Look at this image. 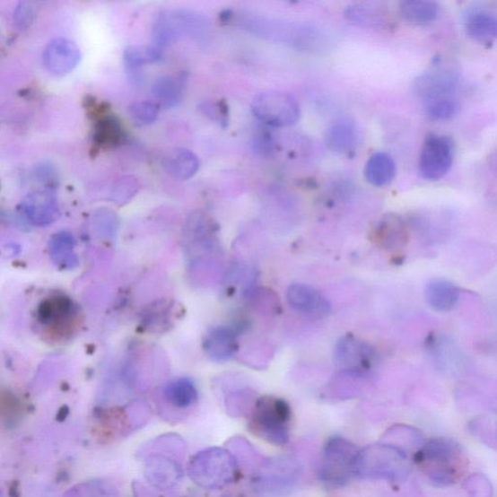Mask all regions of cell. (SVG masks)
<instances>
[{"label": "cell", "instance_id": "cell-16", "mask_svg": "<svg viewBox=\"0 0 497 497\" xmlns=\"http://www.w3.org/2000/svg\"><path fill=\"white\" fill-rule=\"evenodd\" d=\"M23 217L35 226H46L58 216V205L54 188L35 189L21 205Z\"/></svg>", "mask_w": 497, "mask_h": 497}, {"label": "cell", "instance_id": "cell-28", "mask_svg": "<svg viewBox=\"0 0 497 497\" xmlns=\"http://www.w3.org/2000/svg\"><path fill=\"white\" fill-rule=\"evenodd\" d=\"M466 31L473 39L493 41L497 39V15L489 12H475L466 18Z\"/></svg>", "mask_w": 497, "mask_h": 497}, {"label": "cell", "instance_id": "cell-6", "mask_svg": "<svg viewBox=\"0 0 497 497\" xmlns=\"http://www.w3.org/2000/svg\"><path fill=\"white\" fill-rule=\"evenodd\" d=\"M292 409L285 399L274 396L258 397L248 422V430L275 446L290 440Z\"/></svg>", "mask_w": 497, "mask_h": 497}, {"label": "cell", "instance_id": "cell-32", "mask_svg": "<svg viewBox=\"0 0 497 497\" xmlns=\"http://www.w3.org/2000/svg\"><path fill=\"white\" fill-rule=\"evenodd\" d=\"M65 497H119V491L108 480L92 479L77 484Z\"/></svg>", "mask_w": 497, "mask_h": 497}, {"label": "cell", "instance_id": "cell-37", "mask_svg": "<svg viewBox=\"0 0 497 497\" xmlns=\"http://www.w3.org/2000/svg\"><path fill=\"white\" fill-rule=\"evenodd\" d=\"M467 497H493V489L491 481L483 475H472L464 482Z\"/></svg>", "mask_w": 497, "mask_h": 497}, {"label": "cell", "instance_id": "cell-12", "mask_svg": "<svg viewBox=\"0 0 497 497\" xmlns=\"http://www.w3.org/2000/svg\"><path fill=\"white\" fill-rule=\"evenodd\" d=\"M455 146L451 138L441 135H430L423 145L419 170L424 179L437 181L451 170Z\"/></svg>", "mask_w": 497, "mask_h": 497}, {"label": "cell", "instance_id": "cell-33", "mask_svg": "<svg viewBox=\"0 0 497 497\" xmlns=\"http://www.w3.org/2000/svg\"><path fill=\"white\" fill-rule=\"evenodd\" d=\"M230 452L238 460L239 466L251 470L252 473L263 463L264 458L255 451L254 447L250 442L244 440L242 437H235L231 440L229 445Z\"/></svg>", "mask_w": 497, "mask_h": 497}, {"label": "cell", "instance_id": "cell-41", "mask_svg": "<svg viewBox=\"0 0 497 497\" xmlns=\"http://www.w3.org/2000/svg\"><path fill=\"white\" fill-rule=\"evenodd\" d=\"M33 180L45 188H53L57 181V174L53 165L41 163L32 172Z\"/></svg>", "mask_w": 497, "mask_h": 497}, {"label": "cell", "instance_id": "cell-20", "mask_svg": "<svg viewBox=\"0 0 497 497\" xmlns=\"http://www.w3.org/2000/svg\"><path fill=\"white\" fill-rule=\"evenodd\" d=\"M424 297L433 310L449 312L453 310L458 304L460 292L454 283L436 279L431 281L425 287Z\"/></svg>", "mask_w": 497, "mask_h": 497}, {"label": "cell", "instance_id": "cell-17", "mask_svg": "<svg viewBox=\"0 0 497 497\" xmlns=\"http://www.w3.org/2000/svg\"><path fill=\"white\" fill-rule=\"evenodd\" d=\"M287 301L292 309L318 318L327 316L331 303L325 295L305 283H292L287 291Z\"/></svg>", "mask_w": 497, "mask_h": 497}, {"label": "cell", "instance_id": "cell-19", "mask_svg": "<svg viewBox=\"0 0 497 497\" xmlns=\"http://www.w3.org/2000/svg\"><path fill=\"white\" fill-rule=\"evenodd\" d=\"M162 168L173 179L187 180L195 176L200 167L196 153L185 148L170 151L162 159Z\"/></svg>", "mask_w": 497, "mask_h": 497}, {"label": "cell", "instance_id": "cell-42", "mask_svg": "<svg viewBox=\"0 0 497 497\" xmlns=\"http://www.w3.org/2000/svg\"><path fill=\"white\" fill-rule=\"evenodd\" d=\"M205 109L207 111V114L220 122L221 124L226 123L227 119V109L224 108L222 104H216L214 106H206Z\"/></svg>", "mask_w": 497, "mask_h": 497}, {"label": "cell", "instance_id": "cell-9", "mask_svg": "<svg viewBox=\"0 0 497 497\" xmlns=\"http://www.w3.org/2000/svg\"><path fill=\"white\" fill-rule=\"evenodd\" d=\"M210 31L207 19L188 10L161 12L153 22V45L163 50L182 37L204 39Z\"/></svg>", "mask_w": 497, "mask_h": 497}, {"label": "cell", "instance_id": "cell-27", "mask_svg": "<svg viewBox=\"0 0 497 497\" xmlns=\"http://www.w3.org/2000/svg\"><path fill=\"white\" fill-rule=\"evenodd\" d=\"M440 10V5L431 0H406L399 6L402 19L414 25H428L436 20Z\"/></svg>", "mask_w": 497, "mask_h": 497}, {"label": "cell", "instance_id": "cell-31", "mask_svg": "<svg viewBox=\"0 0 497 497\" xmlns=\"http://www.w3.org/2000/svg\"><path fill=\"white\" fill-rule=\"evenodd\" d=\"M152 92L165 108H174L183 99L184 82L179 77L162 76L153 83Z\"/></svg>", "mask_w": 497, "mask_h": 497}, {"label": "cell", "instance_id": "cell-4", "mask_svg": "<svg viewBox=\"0 0 497 497\" xmlns=\"http://www.w3.org/2000/svg\"><path fill=\"white\" fill-rule=\"evenodd\" d=\"M81 315L73 299L65 293L54 292L39 301L35 321L47 338L57 342L74 336L82 321Z\"/></svg>", "mask_w": 497, "mask_h": 497}, {"label": "cell", "instance_id": "cell-38", "mask_svg": "<svg viewBox=\"0 0 497 497\" xmlns=\"http://www.w3.org/2000/svg\"><path fill=\"white\" fill-rule=\"evenodd\" d=\"M138 191V181L133 176L118 179L111 188V199L115 203H126Z\"/></svg>", "mask_w": 497, "mask_h": 497}, {"label": "cell", "instance_id": "cell-39", "mask_svg": "<svg viewBox=\"0 0 497 497\" xmlns=\"http://www.w3.org/2000/svg\"><path fill=\"white\" fill-rule=\"evenodd\" d=\"M37 12V4L31 2L20 3L14 11V22L16 27L19 30L28 29L33 22Z\"/></svg>", "mask_w": 497, "mask_h": 497}, {"label": "cell", "instance_id": "cell-14", "mask_svg": "<svg viewBox=\"0 0 497 497\" xmlns=\"http://www.w3.org/2000/svg\"><path fill=\"white\" fill-rule=\"evenodd\" d=\"M458 84V76L451 68L435 66L429 73L417 78L415 92L428 103L436 100L453 98Z\"/></svg>", "mask_w": 497, "mask_h": 497}, {"label": "cell", "instance_id": "cell-15", "mask_svg": "<svg viewBox=\"0 0 497 497\" xmlns=\"http://www.w3.org/2000/svg\"><path fill=\"white\" fill-rule=\"evenodd\" d=\"M43 65L50 74L64 76L79 65L81 52L73 40L58 38L46 45L42 55Z\"/></svg>", "mask_w": 497, "mask_h": 497}, {"label": "cell", "instance_id": "cell-36", "mask_svg": "<svg viewBox=\"0 0 497 497\" xmlns=\"http://www.w3.org/2000/svg\"><path fill=\"white\" fill-rule=\"evenodd\" d=\"M160 113L159 105L151 101H136L129 105L128 115L140 125L155 123Z\"/></svg>", "mask_w": 497, "mask_h": 497}, {"label": "cell", "instance_id": "cell-7", "mask_svg": "<svg viewBox=\"0 0 497 497\" xmlns=\"http://www.w3.org/2000/svg\"><path fill=\"white\" fill-rule=\"evenodd\" d=\"M300 461L290 456L266 458L252 473L253 490L265 496H282L290 493L301 479Z\"/></svg>", "mask_w": 497, "mask_h": 497}, {"label": "cell", "instance_id": "cell-22", "mask_svg": "<svg viewBox=\"0 0 497 497\" xmlns=\"http://www.w3.org/2000/svg\"><path fill=\"white\" fill-rule=\"evenodd\" d=\"M163 398L175 409L193 407L198 400V390L191 378L174 379L163 388Z\"/></svg>", "mask_w": 497, "mask_h": 497}, {"label": "cell", "instance_id": "cell-25", "mask_svg": "<svg viewBox=\"0 0 497 497\" xmlns=\"http://www.w3.org/2000/svg\"><path fill=\"white\" fill-rule=\"evenodd\" d=\"M75 240L68 231L57 232L49 242V253L58 268L71 269L78 266V257L74 252Z\"/></svg>", "mask_w": 497, "mask_h": 497}, {"label": "cell", "instance_id": "cell-18", "mask_svg": "<svg viewBox=\"0 0 497 497\" xmlns=\"http://www.w3.org/2000/svg\"><path fill=\"white\" fill-rule=\"evenodd\" d=\"M238 334L230 327H216L208 331L204 339V350L214 362H227L238 353Z\"/></svg>", "mask_w": 497, "mask_h": 497}, {"label": "cell", "instance_id": "cell-11", "mask_svg": "<svg viewBox=\"0 0 497 497\" xmlns=\"http://www.w3.org/2000/svg\"><path fill=\"white\" fill-rule=\"evenodd\" d=\"M251 109L257 119L270 127H287L301 117L300 105L290 94L266 91L252 100Z\"/></svg>", "mask_w": 497, "mask_h": 497}, {"label": "cell", "instance_id": "cell-5", "mask_svg": "<svg viewBox=\"0 0 497 497\" xmlns=\"http://www.w3.org/2000/svg\"><path fill=\"white\" fill-rule=\"evenodd\" d=\"M239 466L229 449L212 447L203 449L189 460L187 475L200 488L220 490L235 480Z\"/></svg>", "mask_w": 497, "mask_h": 497}, {"label": "cell", "instance_id": "cell-29", "mask_svg": "<svg viewBox=\"0 0 497 497\" xmlns=\"http://www.w3.org/2000/svg\"><path fill=\"white\" fill-rule=\"evenodd\" d=\"M163 50L152 44L150 46H132L124 51V63L126 70L135 78L142 66L161 60Z\"/></svg>", "mask_w": 497, "mask_h": 497}, {"label": "cell", "instance_id": "cell-23", "mask_svg": "<svg viewBox=\"0 0 497 497\" xmlns=\"http://www.w3.org/2000/svg\"><path fill=\"white\" fill-rule=\"evenodd\" d=\"M325 141L329 150L338 153H348L357 146L358 130L353 122L340 120L327 129Z\"/></svg>", "mask_w": 497, "mask_h": 497}, {"label": "cell", "instance_id": "cell-30", "mask_svg": "<svg viewBox=\"0 0 497 497\" xmlns=\"http://www.w3.org/2000/svg\"><path fill=\"white\" fill-rule=\"evenodd\" d=\"M346 19L353 25L364 29L380 30L386 25V16L380 8L369 4H353L344 11Z\"/></svg>", "mask_w": 497, "mask_h": 497}, {"label": "cell", "instance_id": "cell-1", "mask_svg": "<svg viewBox=\"0 0 497 497\" xmlns=\"http://www.w3.org/2000/svg\"><path fill=\"white\" fill-rule=\"evenodd\" d=\"M222 18L224 22H233L234 25L257 38L287 45L301 52L317 53L327 48V35L310 23L274 19L247 11L238 13L227 11Z\"/></svg>", "mask_w": 497, "mask_h": 497}, {"label": "cell", "instance_id": "cell-34", "mask_svg": "<svg viewBox=\"0 0 497 497\" xmlns=\"http://www.w3.org/2000/svg\"><path fill=\"white\" fill-rule=\"evenodd\" d=\"M257 398L252 390H238L227 397L226 407L232 417L250 416Z\"/></svg>", "mask_w": 497, "mask_h": 497}, {"label": "cell", "instance_id": "cell-13", "mask_svg": "<svg viewBox=\"0 0 497 497\" xmlns=\"http://www.w3.org/2000/svg\"><path fill=\"white\" fill-rule=\"evenodd\" d=\"M335 361L341 372L364 376L374 362V351L362 340L345 336L337 342Z\"/></svg>", "mask_w": 497, "mask_h": 497}, {"label": "cell", "instance_id": "cell-24", "mask_svg": "<svg viewBox=\"0 0 497 497\" xmlns=\"http://www.w3.org/2000/svg\"><path fill=\"white\" fill-rule=\"evenodd\" d=\"M407 239L405 222L396 215L384 217L375 231L377 243L386 250H397L407 243Z\"/></svg>", "mask_w": 497, "mask_h": 497}, {"label": "cell", "instance_id": "cell-3", "mask_svg": "<svg viewBox=\"0 0 497 497\" xmlns=\"http://www.w3.org/2000/svg\"><path fill=\"white\" fill-rule=\"evenodd\" d=\"M412 468L409 455L383 442L361 449L356 477L363 480L405 481Z\"/></svg>", "mask_w": 497, "mask_h": 497}, {"label": "cell", "instance_id": "cell-35", "mask_svg": "<svg viewBox=\"0 0 497 497\" xmlns=\"http://www.w3.org/2000/svg\"><path fill=\"white\" fill-rule=\"evenodd\" d=\"M458 111V103L454 98L436 100L425 103V113L431 120L444 122L451 120Z\"/></svg>", "mask_w": 497, "mask_h": 497}, {"label": "cell", "instance_id": "cell-10", "mask_svg": "<svg viewBox=\"0 0 497 497\" xmlns=\"http://www.w3.org/2000/svg\"><path fill=\"white\" fill-rule=\"evenodd\" d=\"M159 440L151 445V449L144 457V477L153 488L170 490L182 481L184 470L179 460L172 456L174 452L168 453L174 449L171 445L168 446L170 436L161 437Z\"/></svg>", "mask_w": 497, "mask_h": 497}, {"label": "cell", "instance_id": "cell-2", "mask_svg": "<svg viewBox=\"0 0 497 497\" xmlns=\"http://www.w3.org/2000/svg\"><path fill=\"white\" fill-rule=\"evenodd\" d=\"M414 461L437 488L453 486L467 468V458L460 445L449 438L436 437L427 440Z\"/></svg>", "mask_w": 497, "mask_h": 497}, {"label": "cell", "instance_id": "cell-43", "mask_svg": "<svg viewBox=\"0 0 497 497\" xmlns=\"http://www.w3.org/2000/svg\"><path fill=\"white\" fill-rule=\"evenodd\" d=\"M495 434H496V438H497V423H496Z\"/></svg>", "mask_w": 497, "mask_h": 497}, {"label": "cell", "instance_id": "cell-40", "mask_svg": "<svg viewBox=\"0 0 497 497\" xmlns=\"http://www.w3.org/2000/svg\"><path fill=\"white\" fill-rule=\"evenodd\" d=\"M121 128L114 118H109L100 123L97 128V139L100 144H108L120 138Z\"/></svg>", "mask_w": 497, "mask_h": 497}, {"label": "cell", "instance_id": "cell-26", "mask_svg": "<svg viewBox=\"0 0 497 497\" xmlns=\"http://www.w3.org/2000/svg\"><path fill=\"white\" fill-rule=\"evenodd\" d=\"M396 162L387 153L379 152L366 162L364 175L366 180L375 187H384L395 179Z\"/></svg>", "mask_w": 497, "mask_h": 497}, {"label": "cell", "instance_id": "cell-8", "mask_svg": "<svg viewBox=\"0 0 497 497\" xmlns=\"http://www.w3.org/2000/svg\"><path fill=\"white\" fill-rule=\"evenodd\" d=\"M361 449L340 436L330 438L324 447L318 478L329 488H342L356 477V464Z\"/></svg>", "mask_w": 497, "mask_h": 497}, {"label": "cell", "instance_id": "cell-21", "mask_svg": "<svg viewBox=\"0 0 497 497\" xmlns=\"http://www.w3.org/2000/svg\"><path fill=\"white\" fill-rule=\"evenodd\" d=\"M380 442L393 446L407 455H415L427 440L417 428L407 424H395L384 433Z\"/></svg>", "mask_w": 497, "mask_h": 497}]
</instances>
